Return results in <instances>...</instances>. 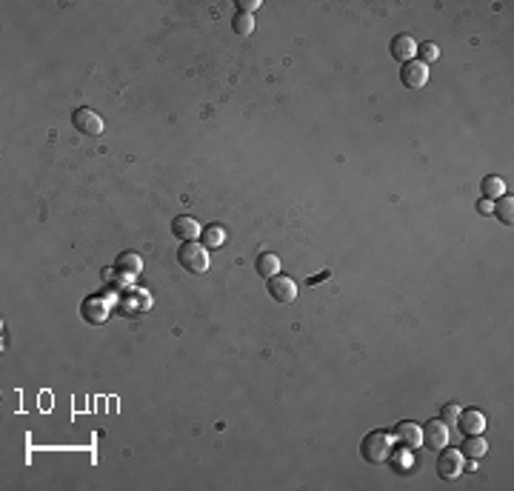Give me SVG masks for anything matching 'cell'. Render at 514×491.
Returning a JSON list of instances; mask_svg holds the SVG:
<instances>
[{"label": "cell", "instance_id": "obj_12", "mask_svg": "<svg viewBox=\"0 0 514 491\" xmlns=\"http://www.w3.org/2000/svg\"><path fill=\"white\" fill-rule=\"evenodd\" d=\"M172 235H175L177 240H183V243H189V240H195V238L200 235V226H197L195 217L180 215V217L172 220Z\"/></svg>", "mask_w": 514, "mask_h": 491}, {"label": "cell", "instance_id": "obj_16", "mask_svg": "<svg viewBox=\"0 0 514 491\" xmlns=\"http://www.w3.org/2000/svg\"><path fill=\"white\" fill-rule=\"evenodd\" d=\"M480 192H483L486 200H497V197L506 195V183H503V177H497V175H488V177H483V183H480Z\"/></svg>", "mask_w": 514, "mask_h": 491}, {"label": "cell", "instance_id": "obj_19", "mask_svg": "<svg viewBox=\"0 0 514 491\" xmlns=\"http://www.w3.org/2000/svg\"><path fill=\"white\" fill-rule=\"evenodd\" d=\"M231 29L238 35H251L254 32V15H246V12H238L231 17Z\"/></svg>", "mask_w": 514, "mask_h": 491}, {"label": "cell", "instance_id": "obj_17", "mask_svg": "<svg viewBox=\"0 0 514 491\" xmlns=\"http://www.w3.org/2000/svg\"><path fill=\"white\" fill-rule=\"evenodd\" d=\"M223 240H226V231H223L218 223H209L206 229H200V243H203L206 249H220Z\"/></svg>", "mask_w": 514, "mask_h": 491}, {"label": "cell", "instance_id": "obj_23", "mask_svg": "<svg viewBox=\"0 0 514 491\" xmlns=\"http://www.w3.org/2000/svg\"><path fill=\"white\" fill-rule=\"evenodd\" d=\"M477 212H480V215H488V212H492V203H488V200L483 197V200L477 203Z\"/></svg>", "mask_w": 514, "mask_h": 491}, {"label": "cell", "instance_id": "obj_21", "mask_svg": "<svg viewBox=\"0 0 514 491\" xmlns=\"http://www.w3.org/2000/svg\"><path fill=\"white\" fill-rule=\"evenodd\" d=\"M457 414H460V406L457 403H449L446 409H443V423H454V420H457Z\"/></svg>", "mask_w": 514, "mask_h": 491}, {"label": "cell", "instance_id": "obj_8", "mask_svg": "<svg viewBox=\"0 0 514 491\" xmlns=\"http://www.w3.org/2000/svg\"><path fill=\"white\" fill-rule=\"evenodd\" d=\"M423 429V443L429 449L440 452L443 446H449V423H443V420H429L426 426H420Z\"/></svg>", "mask_w": 514, "mask_h": 491}, {"label": "cell", "instance_id": "obj_11", "mask_svg": "<svg viewBox=\"0 0 514 491\" xmlns=\"http://www.w3.org/2000/svg\"><path fill=\"white\" fill-rule=\"evenodd\" d=\"M389 52H391L394 60H400V63L414 60V55H417V40H414L411 35H397V37L391 40V46H389Z\"/></svg>", "mask_w": 514, "mask_h": 491}, {"label": "cell", "instance_id": "obj_3", "mask_svg": "<svg viewBox=\"0 0 514 491\" xmlns=\"http://www.w3.org/2000/svg\"><path fill=\"white\" fill-rule=\"evenodd\" d=\"M109 300H112V294H106V289H103V292H95V294H89V297H83V303H80V317H83L89 325L106 323V317H109Z\"/></svg>", "mask_w": 514, "mask_h": 491}, {"label": "cell", "instance_id": "obj_15", "mask_svg": "<svg viewBox=\"0 0 514 491\" xmlns=\"http://www.w3.org/2000/svg\"><path fill=\"white\" fill-rule=\"evenodd\" d=\"M254 269H257V274H260V277H266V280H269V277L280 274V257H277V254H272V251L257 254Z\"/></svg>", "mask_w": 514, "mask_h": 491}, {"label": "cell", "instance_id": "obj_4", "mask_svg": "<svg viewBox=\"0 0 514 491\" xmlns=\"http://www.w3.org/2000/svg\"><path fill=\"white\" fill-rule=\"evenodd\" d=\"M463 452L460 449H440V457H437V474L443 480H457L463 474Z\"/></svg>", "mask_w": 514, "mask_h": 491}, {"label": "cell", "instance_id": "obj_18", "mask_svg": "<svg viewBox=\"0 0 514 491\" xmlns=\"http://www.w3.org/2000/svg\"><path fill=\"white\" fill-rule=\"evenodd\" d=\"M492 212H495V217L503 223V226H511L514 223V197L508 195H503V197H497V203L492 206Z\"/></svg>", "mask_w": 514, "mask_h": 491}, {"label": "cell", "instance_id": "obj_14", "mask_svg": "<svg viewBox=\"0 0 514 491\" xmlns=\"http://www.w3.org/2000/svg\"><path fill=\"white\" fill-rule=\"evenodd\" d=\"M460 452H463V457H469V460H480V457H486V452H488V443H486L480 434H466Z\"/></svg>", "mask_w": 514, "mask_h": 491}, {"label": "cell", "instance_id": "obj_1", "mask_svg": "<svg viewBox=\"0 0 514 491\" xmlns=\"http://www.w3.org/2000/svg\"><path fill=\"white\" fill-rule=\"evenodd\" d=\"M394 452V443H391V434L389 431H369L360 443V457L366 463H386Z\"/></svg>", "mask_w": 514, "mask_h": 491}, {"label": "cell", "instance_id": "obj_9", "mask_svg": "<svg viewBox=\"0 0 514 491\" xmlns=\"http://www.w3.org/2000/svg\"><path fill=\"white\" fill-rule=\"evenodd\" d=\"M394 440L400 443L403 449H420L423 446V429L411 423V420H403V423L394 426Z\"/></svg>", "mask_w": 514, "mask_h": 491}, {"label": "cell", "instance_id": "obj_20", "mask_svg": "<svg viewBox=\"0 0 514 491\" xmlns=\"http://www.w3.org/2000/svg\"><path fill=\"white\" fill-rule=\"evenodd\" d=\"M440 57V49L434 43H417V55H414V60H420L423 66H429V63H434Z\"/></svg>", "mask_w": 514, "mask_h": 491}, {"label": "cell", "instance_id": "obj_2", "mask_svg": "<svg viewBox=\"0 0 514 491\" xmlns=\"http://www.w3.org/2000/svg\"><path fill=\"white\" fill-rule=\"evenodd\" d=\"M177 263H180V269L192 271V274H203L209 269V249L203 243H195V240L183 243L177 249Z\"/></svg>", "mask_w": 514, "mask_h": 491}, {"label": "cell", "instance_id": "obj_13", "mask_svg": "<svg viewBox=\"0 0 514 491\" xmlns=\"http://www.w3.org/2000/svg\"><path fill=\"white\" fill-rule=\"evenodd\" d=\"M140 269H143V260H140V254L134 251H121L118 254V260H114V271H118L121 277H134Z\"/></svg>", "mask_w": 514, "mask_h": 491}, {"label": "cell", "instance_id": "obj_7", "mask_svg": "<svg viewBox=\"0 0 514 491\" xmlns=\"http://www.w3.org/2000/svg\"><path fill=\"white\" fill-rule=\"evenodd\" d=\"M400 83L406 89H423L429 83V66H423L420 60H406L400 66Z\"/></svg>", "mask_w": 514, "mask_h": 491}, {"label": "cell", "instance_id": "obj_5", "mask_svg": "<svg viewBox=\"0 0 514 491\" xmlns=\"http://www.w3.org/2000/svg\"><path fill=\"white\" fill-rule=\"evenodd\" d=\"M266 292H269V297L274 303H292L297 297V283L292 277H286V274H274V277H269Z\"/></svg>", "mask_w": 514, "mask_h": 491}, {"label": "cell", "instance_id": "obj_22", "mask_svg": "<svg viewBox=\"0 0 514 491\" xmlns=\"http://www.w3.org/2000/svg\"><path fill=\"white\" fill-rule=\"evenodd\" d=\"M240 12H246V15H251V12H257L260 9V0H240Z\"/></svg>", "mask_w": 514, "mask_h": 491}, {"label": "cell", "instance_id": "obj_6", "mask_svg": "<svg viewBox=\"0 0 514 491\" xmlns=\"http://www.w3.org/2000/svg\"><path fill=\"white\" fill-rule=\"evenodd\" d=\"M72 126H75V132L89 134V137L103 134V120L91 109H86V106H80V109L72 111Z\"/></svg>", "mask_w": 514, "mask_h": 491}, {"label": "cell", "instance_id": "obj_10", "mask_svg": "<svg viewBox=\"0 0 514 491\" xmlns=\"http://www.w3.org/2000/svg\"><path fill=\"white\" fill-rule=\"evenodd\" d=\"M454 426L460 429V434H483L486 431V414L477 409H463L454 420Z\"/></svg>", "mask_w": 514, "mask_h": 491}]
</instances>
